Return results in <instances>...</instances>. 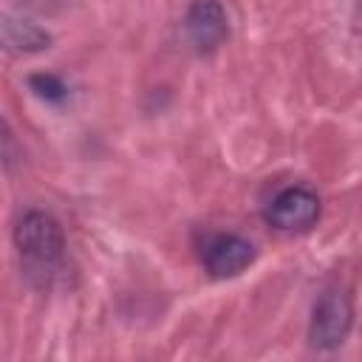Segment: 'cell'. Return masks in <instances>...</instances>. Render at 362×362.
Segmentation results:
<instances>
[{
    "instance_id": "6",
    "label": "cell",
    "mask_w": 362,
    "mask_h": 362,
    "mask_svg": "<svg viewBox=\"0 0 362 362\" xmlns=\"http://www.w3.org/2000/svg\"><path fill=\"white\" fill-rule=\"evenodd\" d=\"M3 40H6V45H8L11 51H23V54L42 51V48H48V42H51V37H48L40 25H34V23H28V20L17 23V20H11V17L3 20Z\"/></svg>"
},
{
    "instance_id": "1",
    "label": "cell",
    "mask_w": 362,
    "mask_h": 362,
    "mask_svg": "<svg viewBox=\"0 0 362 362\" xmlns=\"http://www.w3.org/2000/svg\"><path fill=\"white\" fill-rule=\"evenodd\" d=\"M14 246L23 260L25 277L45 288L65 266V235L54 215L42 209H28L14 226Z\"/></svg>"
},
{
    "instance_id": "7",
    "label": "cell",
    "mask_w": 362,
    "mask_h": 362,
    "mask_svg": "<svg viewBox=\"0 0 362 362\" xmlns=\"http://www.w3.org/2000/svg\"><path fill=\"white\" fill-rule=\"evenodd\" d=\"M28 85H31V90H34L40 99H45V102H59V99H65V93H68L65 82H62L59 76H54V74H34V76L28 79Z\"/></svg>"
},
{
    "instance_id": "5",
    "label": "cell",
    "mask_w": 362,
    "mask_h": 362,
    "mask_svg": "<svg viewBox=\"0 0 362 362\" xmlns=\"http://www.w3.org/2000/svg\"><path fill=\"white\" fill-rule=\"evenodd\" d=\"M187 40L198 54L215 51L229 37V17L218 0H192L184 17Z\"/></svg>"
},
{
    "instance_id": "4",
    "label": "cell",
    "mask_w": 362,
    "mask_h": 362,
    "mask_svg": "<svg viewBox=\"0 0 362 362\" xmlns=\"http://www.w3.org/2000/svg\"><path fill=\"white\" fill-rule=\"evenodd\" d=\"M257 257V249L252 240H246L243 235H232V232H221L212 235L204 249H201V260L204 269L215 277V280H226V277H238L240 272H246Z\"/></svg>"
},
{
    "instance_id": "3",
    "label": "cell",
    "mask_w": 362,
    "mask_h": 362,
    "mask_svg": "<svg viewBox=\"0 0 362 362\" xmlns=\"http://www.w3.org/2000/svg\"><path fill=\"white\" fill-rule=\"evenodd\" d=\"M320 212H322V204L314 189L286 187L266 204L263 218L277 232H308L320 221Z\"/></svg>"
},
{
    "instance_id": "2",
    "label": "cell",
    "mask_w": 362,
    "mask_h": 362,
    "mask_svg": "<svg viewBox=\"0 0 362 362\" xmlns=\"http://www.w3.org/2000/svg\"><path fill=\"white\" fill-rule=\"evenodd\" d=\"M354 325V303L342 288H325L314 303L308 322V342L320 351L339 348Z\"/></svg>"
}]
</instances>
